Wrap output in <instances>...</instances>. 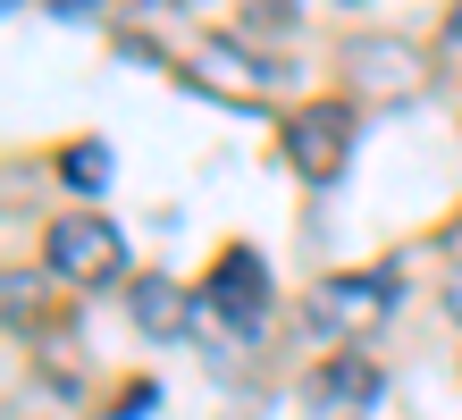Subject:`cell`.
<instances>
[{
    "label": "cell",
    "instance_id": "ba28073f",
    "mask_svg": "<svg viewBox=\"0 0 462 420\" xmlns=\"http://www.w3.org/2000/svg\"><path fill=\"white\" fill-rule=\"evenodd\" d=\"M454 34H462V9H454Z\"/></svg>",
    "mask_w": 462,
    "mask_h": 420
},
{
    "label": "cell",
    "instance_id": "6da1fadb",
    "mask_svg": "<svg viewBox=\"0 0 462 420\" xmlns=\"http://www.w3.org/2000/svg\"><path fill=\"white\" fill-rule=\"evenodd\" d=\"M387 312H395V277L387 269H345V277H319L303 294V328L319 345H337V353H353Z\"/></svg>",
    "mask_w": 462,
    "mask_h": 420
},
{
    "label": "cell",
    "instance_id": "7a4b0ae2",
    "mask_svg": "<svg viewBox=\"0 0 462 420\" xmlns=\"http://www.w3.org/2000/svg\"><path fill=\"white\" fill-rule=\"evenodd\" d=\"M42 261H51V277H68V286H101V277H126V236L101 210H68V219H51Z\"/></svg>",
    "mask_w": 462,
    "mask_h": 420
},
{
    "label": "cell",
    "instance_id": "277c9868",
    "mask_svg": "<svg viewBox=\"0 0 462 420\" xmlns=\"http://www.w3.org/2000/svg\"><path fill=\"white\" fill-rule=\"evenodd\" d=\"M286 160L303 168V185H337L353 160V109L345 101H311L286 118Z\"/></svg>",
    "mask_w": 462,
    "mask_h": 420
},
{
    "label": "cell",
    "instance_id": "5b68a950",
    "mask_svg": "<svg viewBox=\"0 0 462 420\" xmlns=\"http://www.w3.org/2000/svg\"><path fill=\"white\" fill-rule=\"evenodd\" d=\"M303 404H311V420H370L378 404H387V378H378L370 353H328L311 370Z\"/></svg>",
    "mask_w": 462,
    "mask_h": 420
},
{
    "label": "cell",
    "instance_id": "8992f818",
    "mask_svg": "<svg viewBox=\"0 0 462 420\" xmlns=\"http://www.w3.org/2000/svg\"><path fill=\"white\" fill-rule=\"evenodd\" d=\"M185 320H194V294L169 286V277H134V328L143 336H177Z\"/></svg>",
    "mask_w": 462,
    "mask_h": 420
},
{
    "label": "cell",
    "instance_id": "52a82bcc",
    "mask_svg": "<svg viewBox=\"0 0 462 420\" xmlns=\"http://www.w3.org/2000/svg\"><path fill=\"white\" fill-rule=\"evenodd\" d=\"M60 177H68L76 193H101V185H110V144H76V152L60 160Z\"/></svg>",
    "mask_w": 462,
    "mask_h": 420
},
{
    "label": "cell",
    "instance_id": "3957f363",
    "mask_svg": "<svg viewBox=\"0 0 462 420\" xmlns=\"http://www.w3.org/2000/svg\"><path fill=\"white\" fill-rule=\"evenodd\" d=\"M202 303H210V320H219V328L261 336L269 328V269H261V252L253 244H227L219 261H210V277H202Z\"/></svg>",
    "mask_w": 462,
    "mask_h": 420
}]
</instances>
